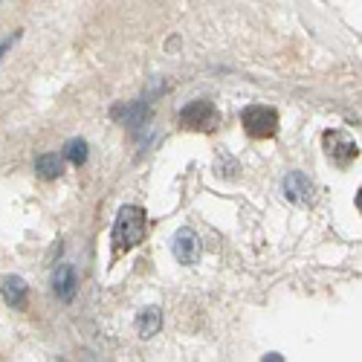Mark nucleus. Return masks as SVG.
Segmentation results:
<instances>
[{"mask_svg": "<svg viewBox=\"0 0 362 362\" xmlns=\"http://www.w3.org/2000/svg\"><path fill=\"white\" fill-rule=\"evenodd\" d=\"M148 232V218L139 206H122L113 223V247L122 250H134L136 244H142V238Z\"/></svg>", "mask_w": 362, "mask_h": 362, "instance_id": "nucleus-1", "label": "nucleus"}, {"mask_svg": "<svg viewBox=\"0 0 362 362\" xmlns=\"http://www.w3.org/2000/svg\"><path fill=\"white\" fill-rule=\"evenodd\" d=\"M180 122H183V128L189 131H215L218 122H221V113L212 102H206V99H197V102H189L183 107V113H180Z\"/></svg>", "mask_w": 362, "mask_h": 362, "instance_id": "nucleus-2", "label": "nucleus"}, {"mask_svg": "<svg viewBox=\"0 0 362 362\" xmlns=\"http://www.w3.org/2000/svg\"><path fill=\"white\" fill-rule=\"evenodd\" d=\"M244 128L255 139H269V136H276V131H279V113L273 107L252 105V107L244 110Z\"/></svg>", "mask_w": 362, "mask_h": 362, "instance_id": "nucleus-3", "label": "nucleus"}, {"mask_svg": "<svg viewBox=\"0 0 362 362\" xmlns=\"http://www.w3.org/2000/svg\"><path fill=\"white\" fill-rule=\"evenodd\" d=\"M325 145H327V157L334 160L337 165H351L359 157V148L354 139H348L345 134H325Z\"/></svg>", "mask_w": 362, "mask_h": 362, "instance_id": "nucleus-4", "label": "nucleus"}, {"mask_svg": "<svg viewBox=\"0 0 362 362\" xmlns=\"http://www.w3.org/2000/svg\"><path fill=\"white\" fill-rule=\"evenodd\" d=\"M171 252H174V258L180 264H186V267L197 264V258H200V238L192 229H180L174 235V240H171Z\"/></svg>", "mask_w": 362, "mask_h": 362, "instance_id": "nucleus-5", "label": "nucleus"}, {"mask_svg": "<svg viewBox=\"0 0 362 362\" xmlns=\"http://www.w3.org/2000/svg\"><path fill=\"white\" fill-rule=\"evenodd\" d=\"M281 192H284V197H287L290 203H298V206H305V203L313 200V183H310V180L301 174V171H290V174L284 177Z\"/></svg>", "mask_w": 362, "mask_h": 362, "instance_id": "nucleus-6", "label": "nucleus"}, {"mask_svg": "<svg viewBox=\"0 0 362 362\" xmlns=\"http://www.w3.org/2000/svg\"><path fill=\"white\" fill-rule=\"evenodd\" d=\"M76 287H78L76 267H73V264L58 267V269H55V276H52V290H55V296L62 298V301H73V296H76Z\"/></svg>", "mask_w": 362, "mask_h": 362, "instance_id": "nucleus-7", "label": "nucleus"}, {"mask_svg": "<svg viewBox=\"0 0 362 362\" xmlns=\"http://www.w3.org/2000/svg\"><path fill=\"white\" fill-rule=\"evenodd\" d=\"M0 293H4V301H6L9 308H15V310H23V308H26L29 287H26V281H23L21 276H9V279L4 281V287H0Z\"/></svg>", "mask_w": 362, "mask_h": 362, "instance_id": "nucleus-8", "label": "nucleus"}, {"mask_svg": "<svg viewBox=\"0 0 362 362\" xmlns=\"http://www.w3.org/2000/svg\"><path fill=\"white\" fill-rule=\"evenodd\" d=\"M160 325H163V316H160V310L157 308H148V310H142L139 313V319H136V330H139V337H154L157 330H160Z\"/></svg>", "mask_w": 362, "mask_h": 362, "instance_id": "nucleus-9", "label": "nucleus"}, {"mask_svg": "<svg viewBox=\"0 0 362 362\" xmlns=\"http://www.w3.org/2000/svg\"><path fill=\"white\" fill-rule=\"evenodd\" d=\"M35 171H38L44 180H55V177H62L64 163H62V157H55V154H44V157H38Z\"/></svg>", "mask_w": 362, "mask_h": 362, "instance_id": "nucleus-10", "label": "nucleus"}, {"mask_svg": "<svg viewBox=\"0 0 362 362\" xmlns=\"http://www.w3.org/2000/svg\"><path fill=\"white\" fill-rule=\"evenodd\" d=\"M64 154H67V160H70L73 165H81V163L87 160V142H84V139H70Z\"/></svg>", "mask_w": 362, "mask_h": 362, "instance_id": "nucleus-11", "label": "nucleus"}]
</instances>
